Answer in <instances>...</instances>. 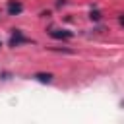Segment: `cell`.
Segmentation results:
<instances>
[{"label":"cell","instance_id":"cell-1","mask_svg":"<svg viewBox=\"0 0 124 124\" xmlns=\"http://www.w3.org/2000/svg\"><path fill=\"white\" fill-rule=\"evenodd\" d=\"M48 35L52 39H72L74 37V33L72 31H66V29H50Z\"/></svg>","mask_w":124,"mask_h":124},{"label":"cell","instance_id":"cell-2","mask_svg":"<svg viewBox=\"0 0 124 124\" xmlns=\"http://www.w3.org/2000/svg\"><path fill=\"white\" fill-rule=\"evenodd\" d=\"M21 43H27V39L21 35L19 29H14V35L10 37V46H17V45H21Z\"/></svg>","mask_w":124,"mask_h":124},{"label":"cell","instance_id":"cell-3","mask_svg":"<svg viewBox=\"0 0 124 124\" xmlns=\"http://www.w3.org/2000/svg\"><path fill=\"white\" fill-rule=\"evenodd\" d=\"M21 10H23V6H21L19 2H14V0H12V2L8 4V14H10V16H17V14H21Z\"/></svg>","mask_w":124,"mask_h":124},{"label":"cell","instance_id":"cell-4","mask_svg":"<svg viewBox=\"0 0 124 124\" xmlns=\"http://www.w3.org/2000/svg\"><path fill=\"white\" fill-rule=\"evenodd\" d=\"M33 78H35L37 81H41V83H50V81H52V74H48V72H46V74L39 72V74H35Z\"/></svg>","mask_w":124,"mask_h":124},{"label":"cell","instance_id":"cell-5","mask_svg":"<svg viewBox=\"0 0 124 124\" xmlns=\"http://www.w3.org/2000/svg\"><path fill=\"white\" fill-rule=\"evenodd\" d=\"M89 17H91V19H95V21H97V19H101V14H99V12H97V10H91V12H89Z\"/></svg>","mask_w":124,"mask_h":124},{"label":"cell","instance_id":"cell-6","mask_svg":"<svg viewBox=\"0 0 124 124\" xmlns=\"http://www.w3.org/2000/svg\"><path fill=\"white\" fill-rule=\"evenodd\" d=\"M118 21H120V25H124V14H120V16H118Z\"/></svg>","mask_w":124,"mask_h":124}]
</instances>
